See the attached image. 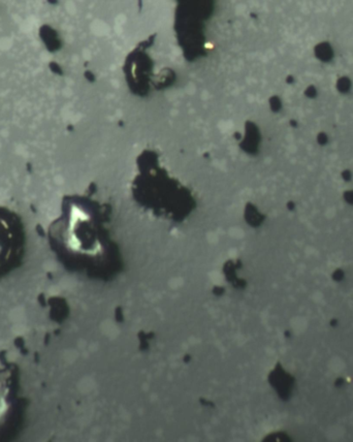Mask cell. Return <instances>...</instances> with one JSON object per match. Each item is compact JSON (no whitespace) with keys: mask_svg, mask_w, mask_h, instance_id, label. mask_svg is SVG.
I'll return each instance as SVG.
<instances>
[{"mask_svg":"<svg viewBox=\"0 0 353 442\" xmlns=\"http://www.w3.org/2000/svg\"><path fill=\"white\" fill-rule=\"evenodd\" d=\"M343 384H344V381H343V380H337V382H336V386H338V387L342 386Z\"/></svg>","mask_w":353,"mask_h":442,"instance_id":"1","label":"cell"},{"mask_svg":"<svg viewBox=\"0 0 353 442\" xmlns=\"http://www.w3.org/2000/svg\"><path fill=\"white\" fill-rule=\"evenodd\" d=\"M330 326H333V327H335V326H337L338 325V323H337V321L336 320H334V321H332L330 322V324H329Z\"/></svg>","mask_w":353,"mask_h":442,"instance_id":"2","label":"cell"}]
</instances>
